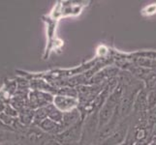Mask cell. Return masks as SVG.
Returning a JSON list of instances; mask_svg holds the SVG:
<instances>
[{"label":"cell","instance_id":"cell-2","mask_svg":"<svg viewBox=\"0 0 156 145\" xmlns=\"http://www.w3.org/2000/svg\"><path fill=\"white\" fill-rule=\"evenodd\" d=\"M148 110L147 106V91L143 88L138 92L133 104V111L136 113H144Z\"/></svg>","mask_w":156,"mask_h":145},{"label":"cell","instance_id":"cell-6","mask_svg":"<svg viewBox=\"0 0 156 145\" xmlns=\"http://www.w3.org/2000/svg\"><path fill=\"white\" fill-rule=\"evenodd\" d=\"M144 80L146 84L144 89L147 91H156V73L150 72Z\"/></svg>","mask_w":156,"mask_h":145},{"label":"cell","instance_id":"cell-7","mask_svg":"<svg viewBox=\"0 0 156 145\" xmlns=\"http://www.w3.org/2000/svg\"><path fill=\"white\" fill-rule=\"evenodd\" d=\"M147 123L149 128L156 125V106L149 109L147 112Z\"/></svg>","mask_w":156,"mask_h":145},{"label":"cell","instance_id":"cell-8","mask_svg":"<svg viewBox=\"0 0 156 145\" xmlns=\"http://www.w3.org/2000/svg\"><path fill=\"white\" fill-rule=\"evenodd\" d=\"M47 117H48L47 107H40V109L35 112V120L40 121V123L42 121H44L45 119H47Z\"/></svg>","mask_w":156,"mask_h":145},{"label":"cell","instance_id":"cell-5","mask_svg":"<svg viewBox=\"0 0 156 145\" xmlns=\"http://www.w3.org/2000/svg\"><path fill=\"white\" fill-rule=\"evenodd\" d=\"M40 126H41V128L43 129V130H45L47 132H51V133L57 132L58 129L61 127L60 125L58 124V123L49 119V118H47V119H45L44 121H42L40 123Z\"/></svg>","mask_w":156,"mask_h":145},{"label":"cell","instance_id":"cell-11","mask_svg":"<svg viewBox=\"0 0 156 145\" xmlns=\"http://www.w3.org/2000/svg\"><path fill=\"white\" fill-rule=\"evenodd\" d=\"M151 142H149L147 140H142V141H136L134 143V145H149Z\"/></svg>","mask_w":156,"mask_h":145},{"label":"cell","instance_id":"cell-1","mask_svg":"<svg viewBox=\"0 0 156 145\" xmlns=\"http://www.w3.org/2000/svg\"><path fill=\"white\" fill-rule=\"evenodd\" d=\"M79 104L80 101L77 98H73V97L58 95L53 99V105L62 112H67L77 109Z\"/></svg>","mask_w":156,"mask_h":145},{"label":"cell","instance_id":"cell-10","mask_svg":"<svg viewBox=\"0 0 156 145\" xmlns=\"http://www.w3.org/2000/svg\"><path fill=\"white\" fill-rule=\"evenodd\" d=\"M142 13L144 16H152V15L156 14V4L153 3V4L147 5V7H144Z\"/></svg>","mask_w":156,"mask_h":145},{"label":"cell","instance_id":"cell-4","mask_svg":"<svg viewBox=\"0 0 156 145\" xmlns=\"http://www.w3.org/2000/svg\"><path fill=\"white\" fill-rule=\"evenodd\" d=\"M46 107L48 109V117H49V119L58 123V124L59 123H62L63 112L61 110H59L53 104L47 105Z\"/></svg>","mask_w":156,"mask_h":145},{"label":"cell","instance_id":"cell-9","mask_svg":"<svg viewBox=\"0 0 156 145\" xmlns=\"http://www.w3.org/2000/svg\"><path fill=\"white\" fill-rule=\"evenodd\" d=\"M147 106L148 109L156 106V91H147Z\"/></svg>","mask_w":156,"mask_h":145},{"label":"cell","instance_id":"cell-3","mask_svg":"<svg viewBox=\"0 0 156 145\" xmlns=\"http://www.w3.org/2000/svg\"><path fill=\"white\" fill-rule=\"evenodd\" d=\"M80 110L78 109H72L67 112H63V119H62V128H69V127H73L78 120L80 119Z\"/></svg>","mask_w":156,"mask_h":145}]
</instances>
